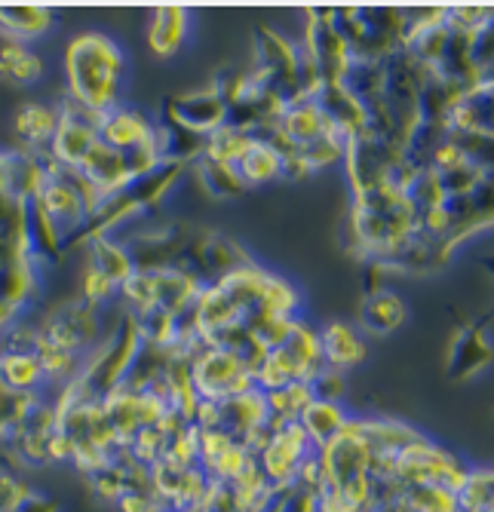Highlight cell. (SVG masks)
I'll return each mask as SVG.
<instances>
[{
  "instance_id": "cell-1",
  "label": "cell",
  "mask_w": 494,
  "mask_h": 512,
  "mask_svg": "<svg viewBox=\"0 0 494 512\" xmlns=\"http://www.w3.org/2000/svg\"><path fill=\"white\" fill-rule=\"evenodd\" d=\"M120 50L102 34H83L68 50V77L74 99L89 111H111L120 83Z\"/></svg>"
},
{
  "instance_id": "cell-2",
  "label": "cell",
  "mask_w": 494,
  "mask_h": 512,
  "mask_svg": "<svg viewBox=\"0 0 494 512\" xmlns=\"http://www.w3.org/2000/svg\"><path fill=\"white\" fill-rule=\"evenodd\" d=\"M185 13L182 10H157L154 13V25H151V46L160 53V56H169L175 53L178 46L185 40Z\"/></svg>"
},
{
  "instance_id": "cell-3",
  "label": "cell",
  "mask_w": 494,
  "mask_h": 512,
  "mask_svg": "<svg viewBox=\"0 0 494 512\" xmlns=\"http://www.w3.org/2000/svg\"><path fill=\"white\" fill-rule=\"evenodd\" d=\"M320 350L332 365H353L363 359V341H359L347 325H332V329L320 338Z\"/></svg>"
},
{
  "instance_id": "cell-4",
  "label": "cell",
  "mask_w": 494,
  "mask_h": 512,
  "mask_svg": "<svg viewBox=\"0 0 494 512\" xmlns=\"http://www.w3.org/2000/svg\"><path fill=\"white\" fill-rule=\"evenodd\" d=\"M19 132L25 138H31V142H43V138H53L56 129H59V117L47 108L40 105H25L19 111V120H16Z\"/></svg>"
}]
</instances>
